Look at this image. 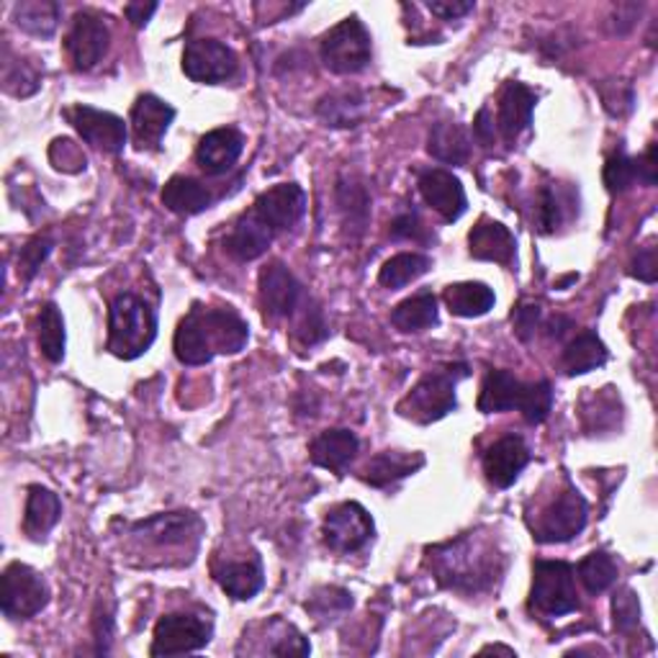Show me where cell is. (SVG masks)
Masks as SVG:
<instances>
[{"label": "cell", "mask_w": 658, "mask_h": 658, "mask_svg": "<svg viewBox=\"0 0 658 658\" xmlns=\"http://www.w3.org/2000/svg\"><path fill=\"white\" fill-rule=\"evenodd\" d=\"M50 603V589L42 574L27 564H11L3 571V589H0V607L11 620H29L42 613Z\"/></svg>", "instance_id": "ba28073f"}, {"label": "cell", "mask_w": 658, "mask_h": 658, "mask_svg": "<svg viewBox=\"0 0 658 658\" xmlns=\"http://www.w3.org/2000/svg\"><path fill=\"white\" fill-rule=\"evenodd\" d=\"M474 136L484 148H492L494 140H497V126H494V117L489 109L478 111V117L474 121Z\"/></svg>", "instance_id": "db71d44e"}, {"label": "cell", "mask_w": 658, "mask_h": 658, "mask_svg": "<svg viewBox=\"0 0 658 658\" xmlns=\"http://www.w3.org/2000/svg\"><path fill=\"white\" fill-rule=\"evenodd\" d=\"M427 152L433 154L435 160L445 162V165H463L470 154V140L466 129L460 124H453V121H437V124L429 129Z\"/></svg>", "instance_id": "f546056e"}, {"label": "cell", "mask_w": 658, "mask_h": 658, "mask_svg": "<svg viewBox=\"0 0 658 658\" xmlns=\"http://www.w3.org/2000/svg\"><path fill=\"white\" fill-rule=\"evenodd\" d=\"M603 178H605V185H607L609 193L628 191L630 185L638 181L636 158H628V154H625V152H615L613 158L607 160Z\"/></svg>", "instance_id": "ee69618b"}, {"label": "cell", "mask_w": 658, "mask_h": 658, "mask_svg": "<svg viewBox=\"0 0 658 658\" xmlns=\"http://www.w3.org/2000/svg\"><path fill=\"white\" fill-rule=\"evenodd\" d=\"M324 543L335 554H355L373 538V519L357 502H345L327 512L322 525Z\"/></svg>", "instance_id": "7c38bea8"}, {"label": "cell", "mask_w": 658, "mask_h": 658, "mask_svg": "<svg viewBox=\"0 0 658 658\" xmlns=\"http://www.w3.org/2000/svg\"><path fill=\"white\" fill-rule=\"evenodd\" d=\"M576 571H579V581L589 595H603V591H607L617 581V564L613 556L605 554V550L589 554Z\"/></svg>", "instance_id": "74e56055"}, {"label": "cell", "mask_w": 658, "mask_h": 658, "mask_svg": "<svg viewBox=\"0 0 658 658\" xmlns=\"http://www.w3.org/2000/svg\"><path fill=\"white\" fill-rule=\"evenodd\" d=\"M550 409H554V388H550L548 381L525 384L519 412H523L527 425H543L548 419Z\"/></svg>", "instance_id": "60d3db41"}, {"label": "cell", "mask_w": 658, "mask_h": 658, "mask_svg": "<svg viewBox=\"0 0 658 658\" xmlns=\"http://www.w3.org/2000/svg\"><path fill=\"white\" fill-rule=\"evenodd\" d=\"M530 607L543 617H564L579 609L574 566L566 560H538L533 568Z\"/></svg>", "instance_id": "5b68a950"}, {"label": "cell", "mask_w": 658, "mask_h": 658, "mask_svg": "<svg viewBox=\"0 0 658 658\" xmlns=\"http://www.w3.org/2000/svg\"><path fill=\"white\" fill-rule=\"evenodd\" d=\"M111 31L105 27V21L93 11H80L72 19V27L68 31V54L72 60V68L80 72L93 70L95 64L103 60V54L109 52Z\"/></svg>", "instance_id": "4fadbf2b"}, {"label": "cell", "mask_w": 658, "mask_h": 658, "mask_svg": "<svg viewBox=\"0 0 658 658\" xmlns=\"http://www.w3.org/2000/svg\"><path fill=\"white\" fill-rule=\"evenodd\" d=\"M523 392H525V384L515 376V373H509L505 368L489 371V376L484 378L482 394H478V412L499 414V412L519 409Z\"/></svg>", "instance_id": "484cf974"}, {"label": "cell", "mask_w": 658, "mask_h": 658, "mask_svg": "<svg viewBox=\"0 0 658 658\" xmlns=\"http://www.w3.org/2000/svg\"><path fill=\"white\" fill-rule=\"evenodd\" d=\"M392 324L399 332H422L437 324V298L429 291L406 298L392 312Z\"/></svg>", "instance_id": "e575fe53"}, {"label": "cell", "mask_w": 658, "mask_h": 658, "mask_svg": "<svg viewBox=\"0 0 658 658\" xmlns=\"http://www.w3.org/2000/svg\"><path fill=\"white\" fill-rule=\"evenodd\" d=\"M306 211V193L296 183H279L260 193L253 203V214L271 226L275 234L291 230Z\"/></svg>", "instance_id": "5bb4252c"}, {"label": "cell", "mask_w": 658, "mask_h": 658, "mask_svg": "<svg viewBox=\"0 0 658 658\" xmlns=\"http://www.w3.org/2000/svg\"><path fill=\"white\" fill-rule=\"evenodd\" d=\"M630 275L632 279L644 281V283H654L656 281V247H644L636 255V260L630 263Z\"/></svg>", "instance_id": "816d5d0a"}, {"label": "cell", "mask_w": 658, "mask_h": 658, "mask_svg": "<svg viewBox=\"0 0 658 658\" xmlns=\"http://www.w3.org/2000/svg\"><path fill=\"white\" fill-rule=\"evenodd\" d=\"M392 237L394 240H425L427 237V230L425 224H422V219L414 214V211H404V214H399L394 219L392 224Z\"/></svg>", "instance_id": "c3c4849f"}, {"label": "cell", "mask_w": 658, "mask_h": 658, "mask_svg": "<svg viewBox=\"0 0 658 658\" xmlns=\"http://www.w3.org/2000/svg\"><path fill=\"white\" fill-rule=\"evenodd\" d=\"M445 304H448L451 314L463 316V320H474V316H484L494 308V291L486 283L468 281V283H453L445 288Z\"/></svg>", "instance_id": "f1b7e54d"}, {"label": "cell", "mask_w": 658, "mask_h": 658, "mask_svg": "<svg viewBox=\"0 0 658 658\" xmlns=\"http://www.w3.org/2000/svg\"><path fill=\"white\" fill-rule=\"evenodd\" d=\"M158 11V3H129L126 8H124V13H126V19L134 23L136 29H142L144 23H148L150 19H152V13Z\"/></svg>", "instance_id": "11a10c76"}, {"label": "cell", "mask_w": 658, "mask_h": 658, "mask_svg": "<svg viewBox=\"0 0 658 658\" xmlns=\"http://www.w3.org/2000/svg\"><path fill=\"white\" fill-rule=\"evenodd\" d=\"M242 150H245V136H242L240 129L234 126L211 129V132L203 134L199 142V150H196L199 168L211 178L230 173V170L237 165Z\"/></svg>", "instance_id": "ac0fdd59"}, {"label": "cell", "mask_w": 658, "mask_h": 658, "mask_svg": "<svg viewBox=\"0 0 658 658\" xmlns=\"http://www.w3.org/2000/svg\"><path fill=\"white\" fill-rule=\"evenodd\" d=\"M250 327L232 308L193 306L175 330V355L183 365H206L214 355H237L245 351Z\"/></svg>", "instance_id": "6da1fadb"}, {"label": "cell", "mask_w": 658, "mask_h": 658, "mask_svg": "<svg viewBox=\"0 0 658 658\" xmlns=\"http://www.w3.org/2000/svg\"><path fill=\"white\" fill-rule=\"evenodd\" d=\"M558 224H560V203L554 191L543 189L538 199V230L543 234H550L558 230Z\"/></svg>", "instance_id": "7dc6e473"}, {"label": "cell", "mask_w": 658, "mask_h": 658, "mask_svg": "<svg viewBox=\"0 0 658 658\" xmlns=\"http://www.w3.org/2000/svg\"><path fill=\"white\" fill-rule=\"evenodd\" d=\"M175 109L158 95L144 93L132 109V134L136 150H158L162 136L173 124Z\"/></svg>", "instance_id": "d6986e66"}, {"label": "cell", "mask_w": 658, "mask_h": 658, "mask_svg": "<svg viewBox=\"0 0 658 658\" xmlns=\"http://www.w3.org/2000/svg\"><path fill=\"white\" fill-rule=\"evenodd\" d=\"M52 247H54V242L47 237V234H44V237H42V234H37L34 240L27 242V247H23L21 255H19V271L23 273V279H27V281L34 279L44 260L50 257Z\"/></svg>", "instance_id": "bcb514c9"}, {"label": "cell", "mask_w": 658, "mask_h": 658, "mask_svg": "<svg viewBox=\"0 0 658 658\" xmlns=\"http://www.w3.org/2000/svg\"><path fill=\"white\" fill-rule=\"evenodd\" d=\"M429 568L443 587L456 591H482L499 576V554L489 540L463 535V538L429 548Z\"/></svg>", "instance_id": "7a4b0ae2"}, {"label": "cell", "mask_w": 658, "mask_h": 658, "mask_svg": "<svg viewBox=\"0 0 658 658\" xmlns=\"http://www.w3.org/2000/svg\"><path fill=\"white\" fill-rule=\"evenodd\" d=\"M70 124L75 126V132L83 136L88 144H93L95 150H103L109 154H119L126 144V124L124 119H119L117 113L99 111L93 105H75L68 111Z\"/></svg>", "instance_id": "9a60e30c"}, {"label": "cell", "mask_w": 658, "mask_h": 658, "mask_svg": "<svg viewBox=\"0 0 658 658\" xmlns=\"http://www.w3.org/2000/svg\"><path fill=\"white\" fill-rule=\"evenodd\" d=\"M512 322H515V332L519 340H530L540 324V306L519 304L515 314H512Z\"/></svg>", "instance_id": "681fc988"}, {"label": "cell", "mask_w": 658, "mask_h": 658, "mask_svg": "<svg viewBox=\"0 0 658 658\" xmlns=\"http://www.w3.org/2000/svg\"><path fill=\"white\" fill-rule=\"evenodd\" d=\"M216 581L226 595L232 599H240V603H247L253 599L260 589H263L265 576L260 560H240V564H226L222 571H216Z\"/></svg>", "instance_id": "1f68e13d"}, {"label": "cell", "mask_w": 658, "mask_h": 658, "mask_svg": "<svg viewBox=\"0 0 658 658\" xmlns=\"http://www.w3.org/2000/svg\"><path fill=\"white\" fill-rule=\"evenodd\" d=\"M279 237L271 226L260 222L253 214V209L247 214H242L230 232V237L224 240V250L240 263H250V260H257L260 255L267 253V247L273 245V240Z\"/></svg>", "instance_id": "7402d4cb"}, {"label": "cell", "mask_w": 658, "mask_h": 658, "mask_svg": "<svg viewBox=\"0 0 658 658\" xmlns=\"http://www.w3.org/2000/svg\"><path fill=\"white\" fill-rule=\"evenodd\" d=\"M482 654H505V656H515V648H507V646H486V648H482Z\"/></svg>", "instance_id": "9f6ffc18"}, {"label": "cell", "mask_w": 658, "mask_h": 658, "mask_svg": "<svg viewBox=\"0 0 658 658\" xmlns=\"http://www.w3.org/2000/svg\"><path fill=\"white\" fill-rule=\"evenodd\" d=\"M308 302L306 291L283 263H271L260 271V304L271 320H294Z\"/></svg>", "instance_id": "8fae6325"}, {"label": "cell", "mask_w": 658, "mask_h": 658, "mask_svg": "<svg viewBox=\"0 0 658 658\" xmlns=\"http://www.w3.org/2000/svg\"><path fill=\"white\" fill-rule=\"evenodd\" d=\"M636 173H638V181L648 185V189H654L656 181H658V165H656V144L651 142L648 144V150L636 158Z\"/></svg>", "instance_id": "f5cc1de1"}, {"label": "cell", "mask_w": 658, "mask_h": 658, "mask_svg": "<svg viewBox=\"0 0 658 658\" xmlns=\"http://www.w3.org/2000/svg\"><path fill=\"white\" fill-rule=\"evenodd\" d=\"M422 466H425V456H422V453L384 451L378 453V456H373L368 466H365L363 482L376 486V489H386V486L417 474Z\"/></svg>", "instance_id": "d4e9b609"}, {"label": "cell", "mask_w": 658, "mask_h": 658, "mask_svg": "<svg viewBox=\"0 0 658 658\" xmlns=\"http://www.w3.org/2000/svg\"><path fill=\"white\" fill-rule=\"evenodd\" d=\"M535 101H538V95L527 85L515 83V80L505 85L497 105V129L507 144L517 142V136L533 124Z\"/></svg>", "instance_id": "44dd1931"}, {"label": "cell", "mask_w": 658, "mask_h": 658, "mask_svg": "<svg viewBox=\"0 0 658 658\" xmlns=\"http://www.w3.org/2000/svg\"><path fill=\"white\" fill-rule=\"evenodd\" d=\"M353 607V597L351 591L340 589V587H324L316 589L312 597H308L306 609L312 613L320 622H332L337 620L340 615H345L347 609Z\"/></svg>", "instance_id": "ab89813d"}, {"label": "cell", "mask_w": 658, "mask_h": 658, "mask_svg": "<svg viewBox=\"0 0 658 658\" xmlns=\"http://www.w3.org/2000/svg\"><path fill=\"white\" fill-rule=\"evenodd\" d=\"M429 11H433L437 19L443 21H458L463 16H468L474 11V3L470 0H433V3H427Z\"/></svg>", "instance_id": "f907efd6"}, {"label": "cell", "mask_w": 658, "mask_h": 658, "mask_svg": "<svg viewBox=\"0 0 658 658\" xmlns=\"http://www.w3.org/2000/svg\"><path fill=\"white\" fill-rule=\"evenodd\" d=\"M237 54L219 39H196L183 52V72L193 83L216 85L237 75Z\"/></svg>", "instance_id": "30bf717a"}, {"label": "cell", "mask_w": 658, "mask_h": 658, "mask_svg": "<svg viewBox=\"0 0 658 658\" xmlns=\"http://www.w3.org/2000/svg\"><path fill=\"white\" fill-rule=\"evenodd\" d=\"M316 113L327 126L335 129H353L363 121L365 117V101L357 91H345V93H332L327 99H322L316 105Z\"/></svg>", "instance_id": "836d02e7"}, {"label": "cell", "mask_w": 658, "mask_h": 658, "mask_svg": "<svg viewBox=\"0 0 658 658\" xmlns=\"http://www.w3.org/2000/svg\"><path fill=\"white\" fill-rule=\"evenodd\" d=\"M16 27L31 37L50 39L60 23V6L52 0H23L13 8Z\"/></svg>", "instance_id": "d6a6232c"}, {"label": "cell", "mask_w": 658, "mask_h": 658, "mask_svg": "<svg viewBox=\"0 0 658 658\" xmlns=\"http://www.w3.org/2000/svg\"><path fill=\"white\" fill-rule=\"evenodd\" d=\"M265 644L257 646L253 654H267V656H308L312 654V646L308 640L298 632L294 625L283 620H271L265 622Z\"/></svg>", "instance_id": "8d00e7d4"}, {"label": "cell", "mask_w": 658, "mask_h": 658, "mask_svg": "<svg viewBox=\"0 0 658 658\" xmlns=\"http://www.w3.org/2000/svg\"><path fill=\"white\" fill-rule=\"evenodd\" d=\"M589 505L576 489H564L558 497L543 507L538 519L530 525L533 538L538 543H568L587 527Z\"/></svg>", "instance_id": "52a82bcc"}, {"label": "cell", "mask_w": 658, "mask_h": 658, "mask_svg": "<svg viewBox=\"0 0 658 658\" xmlns=\"http://www.w3.org/2000/svg\"><path fill=\"white\" fill-rule=\"evenodd\" d=\"M613 620L615 630L630 632L640 622V603L632 589H620L613 599Z\"/></svg>", "instance_id": "f6af8a7d"}, {"label": "cell", "mask_w": 658, "mask_h": 658, "mask_svg": "<svg viewBox=\"0 0 658 658\" xmlns=\"http://www.w3.org/2000/svg\"><path fill=\"white\" fill-rule=\"evenodd\" d=\"M211 622L196 615L173 613L154 625L150 656H183L196 654L211 644Z\"/></svg>", "instance_id": "9c48e42d"}, {"label": "cell", "mask_w": 658, "mask_h": 658, "mask_svg": "<svg viewBox=\"0 0 658 658\" xmlns=\"http://www.w3.org/2000/svg\"><path fill=\"white\" fill-rule=\"evenodd\" d=\"M62 502L54 492L44 489V486H31L27 499V515H23V530L29 538L42 540L52 527L60 523Z\"/></svg>", "instance_id": "83f0119b"}, {"label": "cell", "mask_w": 658, "mask_h": 658, "mask_svg": "<svg viewBox=\"0 0 658 658\" xmlns=\"http://www.w3.org/2000/svg\"><path fill=\"white\" fill-rule=\"evenodd\" d=\"M560 363H564V371L568 376H584V373L603 368L607 363V347L595 332L584 330L581 335H576L566 345Z\"/></svg>", "instance_id": "4dcf8cb0"}, {"label": "cell", "mask_w": 658, "mask_h": 658, "mask_svg": "<svg viewBox=\"0 0 658 658\" xmlns=\"http://www.w3.org/2000/svg\"><path fill=\"white\" fill-rule=\"evenodd\" d=\"M201 530L203 523L193 512H168V515H154L134 525L136 535L158 543V546H185V543H196Z\"/></svg>", "instance_id": "ffe728a7"}, {"label": "cell", "mask_w": 658, "mask_h": 658, "mask_svg": "<svg viewBox=\"0 0 658 658\" xmlns=\"http://www.w3.org/2000/svg\"><path fill=\"white\" fill-rule=\"evenodd\" d=\"M357 448H361V441H357L355 433L345 427H335L324 429L316 437L312 448H308V456H312V463H316L320 468H327L332 474H345V468L357 456Z\"/></svg>", "instance_id": "603a6c76"}, {"label": "cell", "mask_w": 658, "mask_h": 658, "mask_svg": "<svg viewBox=\"0 0 658 658\" xmlns=\"http://www.w3.org/2000/svg\"><path fill=\"white\" fill-rule=\"evenodd\" d=\"M337 201H340V209H343V214H345V222L355 226L357 232H363L365 222H368V214H371V199H368V193L363 191V185L340 183Z\"/></svg>", "instance_id": "b9f144b4"}, {"label": "cell", "mask_w": 658, "mask_h": 658, "mask_svg": "<svg viewBox=\"0 0 658 658\" xmlns=\"http://www.w3.org/2000/svg\"><path fill=\"white\" fill-rule=\"evenodd\" d=\"M417 185L427 206H433L445 222H458V219L466 214L468 209L466 191H463L460 181L451 173V170H443V168L422 170Z\"/></svg>", "instance_id": "2e32d148"}, {"label": "cell", "mask_w": 658, "mask_h": 658, "mask_svg": "<svg viewBox=\"0 0 658 658\" xmlns=\"http://www.w3.org/2000/svg\"><path fill=\"white\" fill-rule=\"evenodd\" d=\"M433 267V260L419 253H399L392 260H386L384 267L378 271V283L388 291L409 286L412 281H417Z\"/></svg>", "instance_id": "d590c367"}, {"label": "cell", "mask_w": 658, "mask_h": 658, "mask_svg": "<svg viewBox=\"0 0 658 658\" xmlns=\"http://www.w3.org/2000/svg\"><path fill=\"white\" fill-rule=\"evenodd\" d=\"M294 335L302 340L304 345H316L327 337V324H324V314L322 308L316 306V302L308 296V302L298 308V314L294 316Z\"/></svg>", "instance_id": "7bdbcfd3"}, {"label": "cell", "mask_w": 658, "mask_h": 658, "mask_svg": "<svg viewBox=\"0 0 658 658\" xmlns=\"http://www.w3.org/2000/svg\"><path fill=\"white\" fill-rule=\"evenodd\" d=\"M158 337V314L136 294H119L109 308V351L121 361H134Z\"/></svg>", "instance_id": "3957f363"}, {"label": "cell", "mask_w": 658, "mask_h": 658, "mask_svg": "<svg viewBox=\"0 0 658 658\" xmlns=\"http://www.w3.org/2000/svg\"><path fill=\"white\" fill-rule=\"evenodd\" d=\"M324 68L335 75H355L371 62V34L357 16H347L322 37Z\"/></svg>", "instance_id": "8992f818"}, {"label": "cell", "mask_w": 658, "mask_h": 658, "mask_svg": "<svg viewBox=\"0 0 658 658\" xmlns=\"http://www.w3.org/2000/svg\"><path fill=\"white\" fill-rule=\"evenodd\" d=\"M468 376L466 365H448V368L429 371L419 378V384L412 388L404 399L396 404V412L404 419L417 422V425H433V422L448 417L456 412V386L460 378Z\"/></svg>", "instance_id": "277c9868"}, {"label": "cell", "mask_w": 658, "mask_h": 658, "mask_svg": "<svg viewBox=\"0 0 658 658\" xmlns=\"http://www.w3.org/2000/svg\"><path fill=\"white\" fill-rule=\"evenodd\" d=\"M530 463V448L519 435H505L484 453V474L494 486L509 489Z\"/></svg>", "instance_id": "e0dca14e"}, {"label": "cell", "mask_w": 658, "mask_h": 658, "mask_svg": "<svg viewBox=\"0 0 658 658\" xmlns=\"http://www.w3.org/2000/svg\"><path fill=\"white\" fill-rule=\"evenodd\" d=\"M39 347L52 363H60L64 357V322L57 304H47L39 312Z\"/></svg>", "instance_id": "f35d334b"}, {"label": "cell", "mask_w": 658, "mask_h": 658, "mask_svg": "<svg viewBox=\"0 0 658 658\" xmlns=\"http://www.w3.org/2000/svg\"><path fill=\"white\" fill-rule=\"evenodd\" d=\"M468 245H470V255L476 260H489V263H499V265L515 263V250H517L515 234L499 222L482 219V222L470 230Z\"/></svg>", "instance_id": "cb8c5ba5"}, {"label": "cell", "mask_w": 658, "mask_h": 658, "mask_svg": "<svg viewBox=\"0 0 658 658\" xmlns=\"http://www.w3.org/2000/svg\"><path fill=\"white\" fill-rule=\"evenodd\" d=\"M162 203L178 216H196L214 203V196L206 185L193 181V178L175 175L162 189Z\"/></svg>", "instance_id": "4316f807"}]
</instances>
